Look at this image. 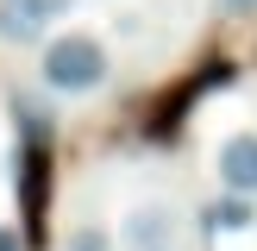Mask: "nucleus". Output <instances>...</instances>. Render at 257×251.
Here are the masks:
<instances>
[{
    "label": "nucleus",
    "mask_w": 257,
    "mask_h": 251,
    "mask_svg": "<svg viewBox=\"0 0 257 251\" xmlns=\"http://www.w3.org/2000/svg\"><path fill=\"white\" fill-rule=\"evenodd\" d=\"M13 132H19V151H13V188H19V213H25V245H44V207H50V107L38 100H13Z\"/></svg>",
    "instance_id": "f257e3e1"
},
{
    "label": "nucleus",
    "mask_w": 257,
    "mask_h": 251,
    "mask_svg": "<svg viewBox=\"0 0 257 251\" xmlns=\"http://www.w3.org/2000/svg\"><path fill=\"white\" fill-rule=\"evenodd\" d=\"M38 75H44V88H50V94L82 100V94H94V88H107L113 57H107V44H100L94 32H57V38L44 44V63H38Z\"/></svg>",
    "instance_id": "f03ea898"
},
{
    "label": "nucleus",
    "mask_w": 257,
    "mask_h": 251,
    "mask_svg": "<svg viewBox=\"0 0 257 251\" xmlns=\"http://www.w3.org/2000/svg\"><path fill=\"white\" fill-rule=\"evenodd\" d=\"M119 245L125 251H170V245H182V213L170 201H138L119 220Z\"/></svg>",
    "instance_id": "7ed1b4c3"
},
{
    "label": "nucleus",
    "mask_w": 257,
    "mask_h": 251,
    "mask_svg": "<svg viewBox=\"0 0 257 251\" xmlns=\"http://www.w3.org/2000/svg\"><path fill=\"white\" fill-rule=\"evenodd\" d=\"M213 176H220V195L257 201V132H226L213 151Z\"/></svg>",
    "instance_id": "20e7f679"
},
{
    "label": "nucleus",
    "mask_w": 257,
    "mask_h": 251,
    "mask_svg": "<svg viewBox=\"0 0 257 251\" xmlns=\"http://www.w3.org/2000/svg\"><path fill=\"white\" fill-rule=\"evenodd\" d=\"M75 0H0V44H32L69 13Z\"/></svg>",
    "instance_id": "39448f33"
},
{
    "label": "nucleus",
    "mask_w": 257,
    "mask_h": 251,
    "mask_svg": "<svg viewBox=\"0 0 257 251\" xmlns=\"http://www.w3.org/2000/svg\"><path fill=\"white\" fill-rule=\"evenodd\" d=\"M251 220H257L251 195H220V201L201 207V226H207V232H251Z\"/></svg>",
    "instance_id": "423d86ee"
},
{
    "label": "nucleus",
    "mask_w": 257,
    "mask_h": 251,
    "mask_svg": "<svg viewBox=\"0 0 257 251\" xmlns=\"http://www.w3.org/2000/svg\"><path fill=\"white\" fill-rule=\"evenodd\" d=\"M69 251H113V232H100V226H75V232H69Z\"/></svg>",
    "instance_id": "0eeeda50"
},
{
    "label": "nucleus",
    "mask_w": 257,
    "mask_h": 251,
    "mask_svg": "<svg viewBox=\"0 0 257 251\" xmlns=\"http://www.w3.org/2000/svg\"><path fill=\"white\" fill-rule=\"evenodd\" d=\"M0 251H32V245H25L19 226H0Z\"/></svg>",
    "instance_id": "6e6552de"
},
{
    "label": "nucleus",
    "mask_w": 257,
    "mask_h": 251,
    "mask_svg": "<svg viewBox=\"0 0 257 251\" xmlns=\"http://www.w3.org/2000/svg\"><path fill=\"white\" fill-rule=\"evenodd\" d=\"M226 13H238V19H257V0H220Z\"/></svg>",
    "instance_id": "1a4fd4ad"
},
{
    "label": "nucleus",
    "mask_w": 257,
    "mask_h": 251,
    "mask_svg": "<svg viewBox=\"0 0 257 251\" xmlns=\"http://www.w3.org/2000/svg\"><path fill=\"white\" fill-rule=\"evenodd\" d=\"M170 251H182V245H170Z\"/></svg>",
    "instance_id": "9d476101"
}]
</instances>
